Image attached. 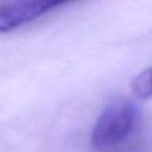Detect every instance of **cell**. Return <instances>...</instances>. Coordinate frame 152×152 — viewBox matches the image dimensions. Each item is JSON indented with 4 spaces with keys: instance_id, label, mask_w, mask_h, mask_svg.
I'll use <instances>...</instances> for the list:
<instances>
[{
    "instance_id": "cell-2",
    "label": "cell",
    "mask_w": 152,
    "mask_h": 152,
    "mask_svg": "<svg viewBox=\"0 0 152 152\" xmlns=\"http://www.w3.org/2000/svg\"><path fill=\"white\" fill-rule=\"evenodd\" d=\"M61 1H0V34L11 32L63 7Z\"/></svg>"
},
{
    "instance_id": "cell-3",
    "label": "cell",
    "mask_w": 152,
    "mask_h": 152,
    "mask_svg": "<svg viewBox=\"0 0 152 152\" xmlns=\"http://www.w3.org/2000/svg\"><path fill=\"white\" fill-rule=\"evenodd\" d=\"M131 88L135 96L140 99H152V66L135 76Z\"/></svg>"
},
{
    "instance_id": "cell-1",
    "label": "cell",
    "mask_w": 152,
    "mask_h": 152,
    "mask_svg": "<svg viewBox=\"0 0 152 152\" xmlns=\"http://www.w3.org/2000/svg\"><path fill=\"white\" fill-rule=\"evenodd\" d=\"M140 120L139 107L128 97L113 99L99 115L91 132V145L110 150L132 136Z\"/></svg>"
}]
</instances>
